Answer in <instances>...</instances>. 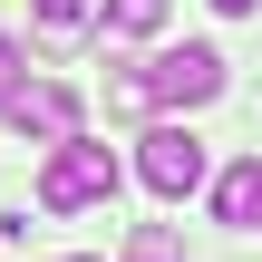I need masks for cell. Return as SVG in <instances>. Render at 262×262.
I'll use <instances>...</instances> for the list:
<instances>
[{
	"instance_id": "52a82bcc",
	"label": "cell",
	"mask_w": 262,
	"mask_h": 262,
	"mask_svg": "<svg viewBox=\"0 0 262 262\" xmlns=\"http://www.w3.org/2000/svg\"><path fill=\"white\" fill-rule=\"evenodd\" d=\"M107 117H156V88H146V68L107 58Z\"/></svg>"
},
{
	"instance_id": "277c9868",
	"label": "cell",
	"mask_w": 262,
	"mask_h": 262,
	"mask_svg": "<svg viewBox=\"0 0 262 262\" xmlns=\"http://www.w3.org/2000/svg\"><path fill=\"white\" fill-rule=\"evenodd\" d=\"M29 146H58V136H78V88H58V78H19V97L0 107Z\"/></svg>"
},
{
	"instance_id": "8fae6325",
	"label": "cell",
	"mask_w": 262,
	"mask_h": 262,
	"mask_svg": "<svg viewBox=\"0 0 262 262\" xmlns=\"http://www.w3.org/2000/svg\"><path fill=\"white\" fill-rule=\"evenodd\" d=\"M126 262H175V253H126Z\"/></svg>"
},
{
	"instance_id": "ba28073f",
	"label": "cell",
	"mask_w": 262,
	"mask_h": 262,
	"mask_svg": "<svg viewBox=\"0 0 262 262\" xmlns=\"http://www.w3.org/2000/svg\"><path fill=\"white\" fill-rule=\"evenodd\" d=\"M29 19L49 39H78V29H97V0H29Z\"/></svg>"
},
{
	"instance_id": "9c48e42d",
	"label": "cell",
	"mask_w": 262,
	"mask_h": 262,
	"mask_svg": "<svg viewBox=\"0 0 262 262\" xmlns=\"http://www.w3.org/2000/svg\"><path fill=\"white\" fill-rule=\"evenodd\" d=\"M19 78H29V68H19V39H10V29H0V107H10V97H19Z\"/></svg>"
},
{
	"instance_id": "8992f818",
	"label": "cell",
	"mask_w": 262,
	"mask_h": 262,
	"mask_svg": "<svg viewBox=\"0 0 262 262\" xmlns=\"http://www.w3.org/2000/svg\"><path fill=\"white\" fill-rule=\"evenodd\" d=\"M97 29H107V49L117 39H156L165 29V0H97Z\"/></svg>"
},
{
	"instance_id": "30bf717a",
	"label": "cell",
	"mask_w": 262,
	"mask_h": 262,
	"mask_svg": "<svg viewBox=\"0 0 262 262\" xmlns=\"http://www.w3.org/2000/svg\"><path fill=\"white\" fill-rule=\"evenodd\" d=\"M214 10H224V19H253V10H262V0H214Z\"/></svg>"
},
{
	"instance_id": "6da1fadb",
	"label": "cell",
	"mask_w": 262,
	"mask_h": 262,
	"mask_svg": "<svg viewBox=\"0 0 262 262\" xmlns=\"http://www.w3.org/2000/svg\"><path fill=\"white\" fill-rule=\"evenodd\" d=\"M117 185H126V165H117L107 146L58 136V146H49V165H39V214H88V204H117Z\"/></svg>"
},
{
	"instance_id": "3957f363",
	"label": "cell",
	"mask_w": 262,
	"mask_h": 262,
	"mask_svg": "<svg viewBox=\"0 0 262 262\" xmlns=\"http://www.w3.org/2000/svg\"><path fill=\"white\" fill-rule=\"evenodd\" d=\"M146 88H156V107H214L233 88V68H224L214 39H185V49H156L146 58Z\"/></svg>"
},
{
	"instance_id": "7a4b0ae2",
	"label": "cell",
	"mask_w": 262,
	"mask_h": 262,
	"mask_svg": "<svg viewBox=\"0 0 262 262\" xmlns=\"http://www.w3.org/2000/svg\"><path fill=\"white\" fill-rule=\"evenodd\" d=\"M204 175H214V156H204V136L194 126H146L136 136V185L146 194H165V204H185V194H204Z\"/></svg>"
},
{
	"instance_id": "5b68a950",
	"label": "cell",
	"mask_w": 262,
	"mask_h": 262,
	"mask_svg": "<svg viewBox=\"0 0 262 262\" xmlns=\"http://www.w3.org/2000/svg\"><path fill=\"white\" fill-rule=\"evenodd\" d=\"M214 224H233V233L262 224V156H233V165L214 175Z\"/></svg>"
}]
</instances>
